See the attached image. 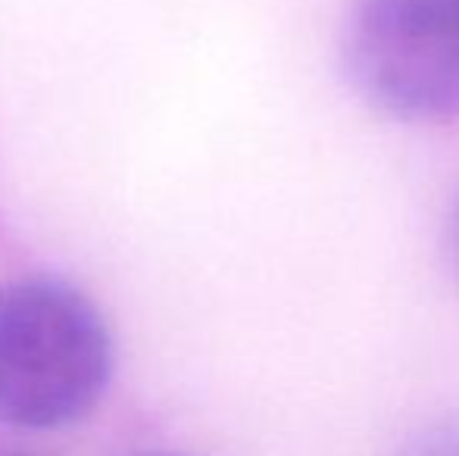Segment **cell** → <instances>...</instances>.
Returning <instances> with one entry per match:
<instances>
[{"instance_id":"1","label":"cell","mask_w":459,"mask_h":456,"mask_svg":"<svg viewBox=\"0 0 459 456\" xmlns=\"http://www.w3.org/2000/svg\"><path fill=\"white\" fill-rule=\"evenodd\" d=\"M116 350L100 310L56 279L0 288V422L63 428L107 394Z\"/></svg>"},{"instance_id":"2","label":"cell","mask_w":459,"mask_h":456,"mask_svg":"<svg viewBox=\"0 0 459 456\" xmlns=\"http://www.w3.org/2000/svg\"><path fill=\"white\" fill-rule=\"evenodd\" d=\"M347 75L400 119L459 113V0H363L347 29Z\"/></svg>"},{"instance_id":"3","label":"cell","mask_w":459,"mask_h":456,"mask_svg":"<svg viewBox=\"0 0 459 456\" xmlns=\"http://www.w3.org/2000/svg\"><path fill=\"white\" fill-rule=\"evenodd\" d=\"M450 250H454V260H456V269H459V207H456V216H454V226H450Z\"/></svg>"},{"instance_id":"4","label":"cell","mask_w":459,"mask_h":456,"mask_svg":"<svg viewBox=\"0 0 459 456\" xmlns=\"http://www.w3.org/2000/svg\"><path fill=\"white\" fill-rule=\"evenodd\" d=\"M0 456H29V453H0Z\"/></svg>"}]
</instances>
